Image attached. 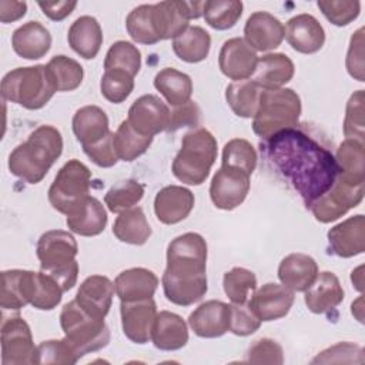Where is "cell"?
<instances>
[{"label": "cell", "instance_id": "cell-1", "mask_svg": "<svg viewBox=\"0 0 365 365\" xmlns=\"http://www.w3.org/2000/svg\"><path fill=\"white\" fill-rule=\"evenodd\" d=\"M267 141V157L309 207L327 192L336 175L335 155L304 130L291 127Z\"/></svg>", "mask_w": 365, "mask_h": 365}, {"label": "cell", "instance_id": "cell-2", "mask_svg": "<svg viewBox=\"0 0 365 365\" xmlns=\"http://www.w3.org/2000/svg\"><path fill=\"white\" fill-rule=\"evenodd\" d=\"M161 281L165 298L180 307H190L207 294V242L202 235L185 232L171 240Z\"/></svg>", "mask_w": 365, "mask_h": 365}, {"label": "cell", "instance_id": "cell-3", "mask_svg": "<svg viewBox=\"0 0 365 365\" xmlns=\"http://www.w3.org/2000/svg\"><path fill=\"white\" fill-rule=\"evenodd\" d=\"M63 153L61 133L53 125H40L9 155V170L29 184H38Z\"/></svg>", "mask_w": 365, "mask_h": 365}, {"label": "cell", "instance_id": "cell-4", "mask_svg": "<svg viewBox=\"0 0 365 365\" xmlns=\"http://www.w3.org/2000/svg\"><path fill=\"white\" fill-rule=\"evenodd\" d=\"M37 258L41 271L50 274L64 292L70 291L78 277V245L76 238L63 230H50L37 241Z\"/></svg>", "mask_w": 365, "mask_h": 365}, {"label": "cell", "instance_id": "cell-5", "mask_svg": "<svg viewBox=\"0 0 365 365\" xmlns=\"http://www.w3.org/2000/svg\"><path fill=\"white\" fill-rule=\"evenodd\" d=\"M217 160V140L205 128L188 131L181 141L171 171L177 180L188 185H201Z\"/></svg>", "mask_w": 365, "mask_h": 365}, {"label": "cell", "instance_id": "cell-6", "mask_svg": "<svg viewBox=\"0 0 365 365\" xmlns=\"http://www.w3.org/2000/svg\"><path fill=\"white\" fill-rule=\"evenodd\" d=\"M301 98L292 88L262 90L259 104L252 117V131L262 140L297 127L301 115Z\"/></svg>", "mask_w": 365, "mask_h": 365}, {"label": "cell", "instance_id": "cell-7", "mask_svg": "<svg viewBox=\"0 0 365 365\" xmlns=\"http://www.w3.org/2000/svg\"><path fill=\"white\" fill-rule=\"evenodd\" d=\"M46 64L17 67L1 80V96L27 110L43 108L56 93Z\"/></svg>", "mask_w": 365, "mask_h": 365}, {"label": "cell", "instance_id": "cell-8", "mask_svg": "<svg viewBox=\"0 0 365 365\" xmlns=\"http://www.w3.org/2000/svg\"><path fill=\"white\" fill-rule=\"evenodd\" d=\"M60 325L64 338L71 344L78 356L98 351L108 345L110 329L104 318L84 311L76 299L67 302L60 312Z\"/></svg>", "mask_w": 365, "mask_h": 365}, {"label": "cell", "instance_id": "cell-9", "mask_svg": "<svg viewBox=\"0 0 365 365\" xmlns=\"http://www.w3.org/2000/svg\"><path fill=\"white\" fill-rule=\"evenodd\" d=\"M90 187L91 171L88 167L77 158L68 160L48 188V202L56 211L68 215L88 197Z\"/></svg>", "mask_w": 365, "mask_h": 365}, {"label": "cell", "instance_id": "cell-10", "mask_svg": "<svg viewBox=\"0 0 365 365\" xmlns=\"http://www.w3.org/2000/svg\"><path fill=\"white\" fill-rule=\"evenodd\" d=\"M364 198V184H349L336 175L332 187L318 197L308 208L315 220L328 224L342 215L351 208H355Z\"/></svg>", "mask_w": 365, "mask_h": 365}, {"label": "cell", "instance_id": "cell-11", "mask_svg": "<svg viewBox=\"0 0 365 365\" xmlns=\"http://www.w3.org/2000/svg\"><path fill=\"white\" fill-rule=\"evenodd\" d=\"M1 362L3 365L37 364V346H34L29 324L20 315L3 319Z\"/></svg>", "mask_w": 365, "mask_h": 365}, {"label": "cell", "instance_id": "cell-12", "mask_svg": "<svg viewBox=\"0 0 365 365\" xmlns=\"http://www.w3.org/2000/svg\"><path fill=\"white\" fill-rule=\"evenodd\" d=\"M250 191V174L245 171L221 165L210 184V197L212 204L225 211L241 205Z\"/></svg>", "mask_w": 365, "mask_h": 365}, {"label": "cell", "instance_id": "cell-13", "mask_svg": "<svg viewBox=\"0 0 365 365\" xmlns=\"http://www.w3.org/2000/svg\"><path fill=\"white\" fill-rule=\"evenodd\" d=\"M170 114L171 111L160 97L155 94H144L128 108L127 121L137 133L154 137L161 131H167Z\"/></svg>", "mask_w": 365, "mask_h": 365}, {"label": "cell", "instance_id": "cell-14", "mask_svg": "<svg viewBox=\"0 0 365 365\" xmlns=\"http://www.w3.org/2000/svg\"><path fill=\"white\" fill-rule=\"evenodd\" d=\"M294 298V291L284 284L267 282L254 291L247 305L261 322H269L284 318L289 312Z\"/></svg>", "mask_w": 365, "mask_h": 365}, {"label": "cell", "instance_id": "cell-15", "mask_svg": "<svg viewBox=\"0 0 365 365\" xmlns=\"http://www.w3.org/2000/svg\"><path fill=\"white\" fill-rule=\"evenodd\" d=\"M121 328L134 344H147L151 339L153 325L157 317V305L153 298L138 301H121Z\"/></svg>", "mask_w": 365, "mask_h": 365}, {"label": "cell", "instance_id": "cell-16", "mask_svg": "<svg viewBox=\"0 0 365 365\" xmlns=\"http://www.w3.org/2000/svg\"><path fill=\"white\" fill-rule=\"evenodd\" d=\"M257 53L240 37H232L224 41L218 54L221 73L234 81L250 78L257 68Z\"/></svg>", "mask_w": 365, "mask_h": 365}, {"label": "cell", "instance_id": "cell-17", "mask_svg": "<svg viewBox=\"0 0 365 365\" xmlns=\"http://www.w3.org/2000/svg\"><path fill=\"white\" fill-rule=\"evenodd\" d=\"M188 325L200 338H220L230 331L231 305L217 299L205 301L190 314Z\"/></svg>", "mask_w": 365, "mask_h": 365}, {"label": "cell", "instance_id": "cell-18", "mask_svg": "<svg viewBox=\"0 0 365 365\" xmlns=\"http://www.w3.org/2000/svg\"><path fill=\"white\" fill-rule=\"evenodd\" d=\"M244 37L254 51H269L277 48L284 37V24L268 11L252 13L244 26Z\"/></svg>", "mask_w": 365, "mask_h": 365}, {"label": "cell", "instance_id": "cell-19", "mask_svg": "<svg viewBox=\"0 0 365 365\" xmlns=\"http://www.w3.org/2000/svg\"><path fill=\"white\" fill-rule=\"evenodd\" d=\"M328 244L332 254L341 258H351L365 251V217L356 214L332 227L328 234Z\"/></svg>", "mask_w": 365, "mask_h": 365}, {"label": "cell", "instance_id": "cell-20", "mask_svg": "<svg viewBox=\"0 0 365 365\" xmlns=\"http://www.w3.org/2000/svg\"><path fill=\"white\" fill-rule=\"evenodd\" d=\"M284 29L288 44L298 53L314 54L325 43L324 27L312 14H297L287 21Z\"/></svg>", "mask_w": 365, "mask_h": 365}, {"label": "cell", "instance_id": "cell-21", "mask_svg": "<svg viewBox=\"0 0 365 365\" xmlns=\"http://www.w3.org/2000/svg\"><path fill=\"white\" fill-rule=\"evenodd\" d=\"M194 194L181 185H167L154 198V212L160 222L173 225L185 220L194 208Z\"/></svg>", "mask_w": 365, "mask_h": 365}, {"label": "cell", "instance_id": "cell-22", "mask_svg": "<svg viewBox=\"0 0 365 365\" xmlns=\"http://www.w3.org/2000/svg\"><path fill=\"white\" fill-rule=\"evenodd\" d=\"M115 287L106 275L87 277L76 294L77 304L88 314L106 318L111 308Z\"/></svg>", "mask_w": 365, "mask_h": 365}, {"label": "cell", "instance_id": "cell-23", "mask_svg": "<svg viewBox=\"0 0 365 365\" xmlns=\"http://www.w3.org/2000/svg\"><path fill=\"white\" fill-rule=\"evenodd\" d=\"M305 305L314 314L334 311L344 301V289L334 272L322 271L308 289L304 291Z\"/></svg>", "mask_w": 365, "mask_h": 365}, {"label": "cell", "instance_id": "cell-24", "mask_svg": "<svg viewBox=\"0 0 365 365\" xmlns=\"http://www.w3.org/2000/svg\"><path fill=\"white\" fill-rule=\"evenodd\" d=\"M11 47L21 58L38 60L48 53L51 34L41 23L27 21L13 31Z\"/></svg>", "mask_w": 365, "mask_h": 365}, {"label": "cell", "instance_id": "cell-25", "mask_svg": "<svg viewBox=\"0 0 365 365\" xmlns=\"http://www.w3.org/2000/svg\"><path fill=\"white\" fill-rule=\"evenodd\" d=\"M294 73L295 66L287 54L269 53L258 58L252 80L262 90H278L292 80Z\"/></svg>", "mask_w": 365, "mask_h": 365}, {"label": "cell", "instance_id": "cell-26", "mask_svg": "<svg viewBox=\"0 0 365 365\" xmlns=\"http://www.w3.org/2000/svg\"><path fill=\"white\" fill-rule=\"evenodd\" d=\"M114 287L120 301H138L154 297L158 278L151 269L135 267L121 271L114 279Z\"/></svg>", "mask_w": 365, "mask_h": 365}, {"label": "cell", "instance_id": "cell-27", "mask_svg": "<svg viewBox=\"0 0 365 365\" xmlns=\"http://www.w3.org/2000/svg\"><path fill=\"white\" fill-rule=\"evenodd\" d=\"M318 275L315 259L302 252H294L282 258L278 267V278L281 284L294 292H304L311 287Z\"/></svg>", "mask_w": 365, "mask_h": 365}, {"label": "cell", "instance_id": "cell-28", "mask_svg": "<svg viewBox=\"0 0 365 365\" xmlns=\"http://www.w3.org/2000/svg\"><path fill=\"white\" fill-rule=\"evenodd\" d=\"M151 341L160 351H177L188 342V328L185 321L174 312L160 311L157 312Z\"/></svg>", "mask_w": 365, "mask_h": 365}, {"label": "cell", "instance_id": "cell-29", "mask_svg": "<svg viewBox=\"0 0 365 365\" xmlns=\"http://www.w3.org/2000/svg\"><path fill=\"white\" fill-rule=\"evenodd\" d=\"M66 224L68 230L77 235L96 237L101 234L107 225V211L96 197L88 195L67 215Z\"/></svg>", "mask_w": 365, "mask_h": 365}, {"label": "cell", "instance_id": "cell-30", "mask_svg": "<svg viewBox=\"0 0 365 365\" xmlns=\"http://www.w3.org/2000/svg\"><path fill=\"white\" fill-rule=\"evenodd\" d=\"M71 125L77 141L81 143L83 147L96 144L111 133L106 111L97 106L78 108L73 115Z\"/></svg>", "mask_w": 365, "mask_h": 365}, {"label": "cell", "instance_id": "cell-31", "mask_svg": "<svg viewBox=\"0 0 365 365\" xmlns=\"http://www.w3.org/2000/svg\"><path fill=\"white\" fill-rule=\"evenodd\" d=\"M68 46L83 58H94L103 44V30L97 19L91 16L78 17L68 29Z\"/></svg>", "mask_w": 365, "mask_h": 365}, {"label": "cell", "instance_id": "cell-32", "mask_svg": "<svg viewBox=\"0 0 365 365\" xmlns=\"http://www.w3.org/2000/svg\"><path fill=\"white\" fill-rule=\"evenodd\" d=\"M31 272L27 269H7L1 272L0 305L4 311H20L30 304Z\"/></svg>", "mask_w": 365, "mask_h": 365}, {"label": "cell", "instance_id": "cell-33", "mask_svg": "<svg viewBox=\"0 0 365 365\" xmlns=\"http://www.w3.org/2000/svg\"><path fill=\"white\" fill-rule=\"evenodd\" d=\"M151 227L141 207H133L118 214L113 224L117 240L131 245H143L151 237Z\"/></svg>", "mask_w": 365, "mask_h": 365}, {"label": "cell", "instance_id": "cell-34", "mask_svg": "<svg viewBox=\"0 0 365 365\" xmlns=\"http://www.w3.org/2000/svg\"><path fill=\"white\" fill-rule=\"evenodd\" d=\"M211 36L200 26H188L173 38V51L185 63H200L208 57Z\"/></svg>", "mask_w": 365, "mask_h": 365}, {"label": "cell", "instance_id": "cell-35", "mask_svg": "<svg viewBox=\"0 0 365 365\" xmlns=\"http://www.w3.org/2000/svg\"><path fill=\"white\" fill-rule=\"evenodd\" d=\"M154 87L173 107L185 104L192 94L191 77L173 67H165L155 74Z\"/></svg>", "mask_w": 365, "mask_h": 365}, {"label": "cell", "instance_id": "cell-36", "mask_svg": "<svg viewBox=\"0 0 365 365\" xmlns=\"http://www.w3.org/2000/svg\"><path fill=\"white\" fill-rule=\"evenodd\" d=\"M335 161L338 177L349 184H364V143L352 138L342 141L336 150Z\"/></svg>", "mask_w": 365, "mask_h": 365}, {"label": "cell", "instance_id": "cell-37", "mask_svg": "<svg viewBox=\"0 0 365 365\" xmlns=\"http://www.w3.org/2000/svg\"><path fill=\"white\" fill-rule=\"evenodd\" d=\"M261 91L252 78L232 81L225 90V100L235 115L251 118L257 113Z\"/></svg>", "mask_w": 365, "mask_h": 365}, {"label": "cell", "instance_id": "cell-38", "mask_svg": "<svg viewBox=\"0 0 365 365\" xmlns=\"http://www.w3.org/2000/svg\"><path fill=\"white\" fill-rule=\"evenodd\" d=\"M47 71L57 91H73L80 87L84 70L78 61L64 54L54 56L47 64Z\"/></svg>", "mask_w": 365, "mask_h": 365}, {"label": "cell", "instance_id": "cell-39", "mask_svg": "<svg viewBox=\"0 0 365 365\" xmlns=\"http://www.w3.org/2000/svg\"><path fill=\"white\" fill-rule=\"evenodd\" d=\"M153 143V137L137 133L127 120L121 121L113 137V144L118 160L134 161L143 155Z\"/></svg>", "mask_w": 365, "mask_h": 365}, {"label": "cell", "instance_id": "cell-40", "mask_svg": "<svg viewBox=\"0 0 365 365\" xmlns=\"http://www.w3.org/2000/svg\"><path fill=\"white\" fill-rule=\"evenodd\" d=\"M60 284L47 272H31L30 284V305L41 311L54 309L63 298Z\"/></svg>", "mask_w": 365, "mask_h": 365}, {"label": "cell", "instance_id": "cell-41", "mask_svg": "<svg viewBox=\"0 0 365 365\" xmlns=\"http://www.w3.org/2000/svg\"><path fill=\"white\" fill-rule=\"evenodd\" d=\"M244 4L237 0H208L204 3L205 23L215 30H228L237 24Z\"/></svg>", "mask_w": 365, "mask_h": 365}, {"label": "cell", "instance_id": "cell-42", "mask_svg": "<svg viewBox=\"0 0 365 365\" xmlns=\"http://www.w3.org/2000/svg\"><path fill=\"white\" fill-rule=\"evenodd\" d=\"M143 197H144V185L137 180L128 178L114 184L106 192L104 202L111 212L120 214L125 210L133 208L135 204L141 201Z\"/></svg>", "mask_w": 365, "mask_h": 365}, {"label": "cell", "instance_id": "cell-43", "mask_svg": "<svg viewBox=\"0 0 365 365\" xmlns=\"http://www.w3.org/2000/svg\"><path fill=\"white\" fill-rule=\"evenodd\" d=\"M141 68V53L130 41L118 40L113 43L104 58V70H123L133 77Z\"/></svg>", "mask_w": 365, "mask_h": 365}, {"label": "cell", "instance_id": "cell-44", "mask_svg": "<svg viewBox=\"0 0 365 365\" xmlns=\"http://www.w3.org/2000/svg\"><path fill=\"white\" fill-rule=\"evenodd\" d=\"M222 287L225 295L232 304L242 305L247 304L250 294L255 291L257 277L247 268L234 267L224 274Z\"/></svg>", "mask_w": 365, "mask_h": 365}, {"label": "cell", "instance_id": "cell-45", "mask_svg": "<svg viewBox=\"0 0 365 365\" xmlns=\"http://www.w3.org/2000/svg\"><path fill=\"white\" fill-rule=\"evenodd\" d=\"M125 27L135 43L155 44L160 41L153 26V4H141L133 9L125 19Z\"/></svg>", "mask_w": 365, "mask_h": 365}, {"label": "cell", "instance_id": "cell-46", "mask_svg": "<svg viewBox=\"0 0 365 365\" xmlns=\"http://www.w3.org/2000/svg\"><path fill=\"white\" fill-rule=\"evenodd\" d=\"M257 151L254 145L244 138H232L222 148L221 165H230L252 174L257 167Z\"/></svg>", "mask_w": 365, "mask_h": 365}, {"label": "cell", "instance_id": "cell-47", "mask_svg": "<svg viewBox=\"0 0 365 365\" xmlns=\"http://www.w3.org/2000/svg\"><path fill=\"white\" fill-rule=\"evenodd\" d=\"M134 88V77L123 70H104L100 81L101 96L114 104L123 103Z\"/></svg>", "mask_w": 365, "mask_h": 365}, {"label": "cell", "instance_id": "cell-48", "mask_svg": "<svg viewBox=\"0 0 365 365\" xmlns=\"http://www.w3.org/2000/svg\"><path fill=\"white\" fill-rule=\"evenodd\" d=\"M80 359L71 344L63 339H48L37 345V364H76Z\"/></svg>", "mask_w": 365, "mask_h": 365}, {"label": "cell", "instance_id": "cell-49", "mask_svg": "<svg viewBox=\"0 0 365 365\" xmlns=\"http://www.w3.org/2000/svg\"><path fill=\"white\" fill-rule=\"evenodd\" d=\"M317 6L322 14L338 27L354 21L361 11V3L352 0H319Z\"/></svg>", "mask_w": 365, "mask_h": 365}, {"label": "cell", "instance_id": "cell-50", "mask_svg": "<svg viewBox=\"0 0 365 365\" xmlns=\"http://www.w3.org/2000/svg\"><path fill=\"white\" fill-rule=\"evenodd\" d=\"M344 134L346 138L364 143V90L355 91L346 103Z\"/></svg>", "mask_w": 365, "mask_h": 365}, {"label": "cell", "instance_id": "cell-51", "mask_svg": "<svg viewBox=\"0 0 365 365\" xmlns=\"http://www.w3.org/2000/svg\"><path fill=\"white\" fill-rule=\"evenodd\" d=\"M364 351L359 345L352 342H338L322 352H319L314 359L312 364H349V362H364Z\"/></svg>", "mask_w": 365, "mask_h": 365}, {"label": "cell", "instance_id": "cell-52", "mask_svg": "<svg viewBox=\"0 0 365 365\" xmlns=\"http://www.w3.org/2000/svg\"><path fill=\"white\" fill-rule=\"evenodd\" d=\"M247 361L252 364H277L284 362V352L281 345L271 338H261L254 341L248 348Z\"/></svg>", "mask_w": 365, "mask_h": 365}, {"label": "cell", "instance_id": "cell-53", "mask_svg": "<svg viewBox=\"0 0 365 365\" xmlns=\"http://www.w3.org/2000/svg\"><path fill=\"white\" fill-rule=\"evenodd\" d=\"M230 305H231L230 332L238 336H247L254 334L259 328L261 321L252 314V311L248 308L247 304H242V305L230 304Z\"/></svg>", "mask_w": 365, "mask_h": 365}, {"label": "cell", "instance_id": "cell-54", "mask_svg": "<svg viewBox=\"0 0 365 365\" xmlns=\"http://www.w3.org/2000/svg\"><path fill=\"white\" fill-rule=\"evenodd\" d=\"M113 137H114V133H110L107 137H104L98 143L83 147V151L86 153V155L96 165H98L101 168H110V167L115 165L118 161V157L115 154L114 144H113Z\"/></svg>", "mask_w": 365, "mask_h": 365}, {"label": "cell", "instance_id": "cell-55", "mask_svg": "<svg viewBox=\"0 0 365 365\" xmlns=\"http://www.w3.org/2000/svg\"><path fill=\"white\" fill-rule=\"evenodd\" d=\"M200 120H201V110L195 101L190 100L185 104L174 107V110L170 114V123H168L167 131L174 133L182 127H197L200 124Z\"/></svg>", "mask_w": 365, "mask_h": 365}, {"label": "cell", "instance_id": "cell-56", "mask_svg": "<svg viewBox=\"0 0 365 365\" xmlns=\"http://www.w3.org/2000/svg\"><path fill=\"white\" fill-rule=\"evenodd\" d=\"M364 27L358 29L349 41L346 54V70L351 77L358 81H364Z\"/></svg>", "mask_w": 365, "mask_h": 365}, {"label": "cell", "instance_id": "cell-57", "mask_svg": "<svg viewBox=\"0 0 365 365\" xmlns=\"http://www.w3.org/2000/svg\"><path fill=\"white\" fill-rule=\"evenodd\" d=\"M38 7L41 9L43 14L47 16L53 21H61L67 16L73 13V10L77 6V1H67V0H60V1H38Z\"/></svg>", "mask_w": 365, "mask_h": 365}, {"label": "cell", "instance_id": "cell-58", "mask_svg": "<svg viewBox=\"0 0 365 365\" xmlns=\"http://www.w3.org/2000/svg\"><path fill=\"white\" fill-rule=\"evenodd\" d=\"M27 11L26 1H10L1 0L0 1V21L7 24L21 19Z\"/></svg>", "mask_w": 365, "mask_h": 365}, {"label": "cell", "instance_id": "cell-59", "mask_svg": "<svg viewBox=\"0 0 365 365\" xmlns=\"http://www.w3.org/2000/svg\"><path fill=\"white\" fill-rule=\"evenodd\" d=\"M361 271H362V267H358L355 271H352V275H351V279H352V282H354V285L358 291H362V274H361Z\"/></svg>", "mask_w": 365, "mask_h": 365}, {"label": "cell", "instance_id": "cell-60", "mask_svg": "<svg viewBox=\"0 0 365 365\" xmlns=\"http://www.w3.org/2000/svg\"><path fill=\"white\" fill-rule=\"evenodd\" d=\"M351 311L354 312L352 315H355L356 317V319L359 321V322H362V299H361V302H359V307H356V304L355 302H352V305H351Z\"/></svg>", "mask_w": 365, "mask_h": 365}]
</instances>
